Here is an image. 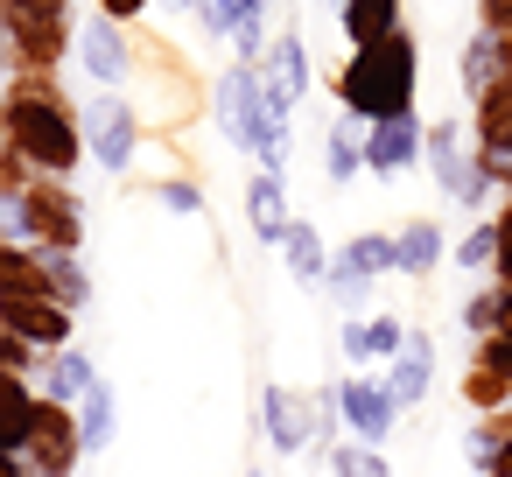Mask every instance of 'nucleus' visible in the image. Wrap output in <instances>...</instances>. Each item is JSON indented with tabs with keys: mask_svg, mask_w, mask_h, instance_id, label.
Here are the masks:
<instances>
[{
	"mask_svg": "<svg viewBox=\"0 0 512 477\" xmlns=\"http://www.w3.org/2000/svg\"><path fill=\"white\" fill-rule=\"evenodd\" d=\"M0 22H8L15 64H29V71H50V64H57V43H64V0H0Z\"/></svg>",
	"mask_w": 512,
	"mask_h": 477,
	"instance_id": "f257e3e1",
	"label": "nucleus"
},
{
	"mask_svg": "<svg viewBox=\"0 0 512 477\" xmlns=\"http://www.w3.org/2000/svg\"><path fill=\"white\" fill-rule=\"evenodd\" d=\"M351 99H358L365 113H393V106L407 99V43H393V50H372V64L351 78Z\"/></svg>",
	"mask_w": 512,
	"mask_h": 477,
	"instance_id": "f03ea898",
	"label": "nucleus"
},
{
	"mask_svg": "<svg viewBox=\"0 0 512 477\" xmlns=\"http://www.w3.org/2000/svg\"><path fill=\"white\" fill-rule=\"evenodd\" d=\"M0 323L22 344H57V351H64V330H71L57 295H0Z\"/></svg>",
	"mask_w": 512,
	"mask_h": 477,
	"instance_id": "7ed1b4c3",
	"label": "nucleus"
},
{
	"mask_svg": "<svg viewBox=\"0 0 512 477\" xmlns=\"http://www.w3.org/2000/svg\"><path fill=\"white\" fill-rule=\"evenodd\" d=\"M22 225H29L43 246H78V204H71L57 183H29V197H22Z\"/></svg>",
	"mask_w": 512,
	"mask_h": 477,
	"instance_id": "20e7f679",
	"label": "nucleus"
},
{
	"mask_svg": "<svg viewBox=\"0 0 512 477\" xmlns=\"http://www.w3.org/2000/svg\"><path fill=\"white\" fill-rule=\"evenodd\" d=\"M22 449H29V463H36L43 477H64V470L78 463V449H85V442L71 435L64 407H36V428H29V442H22Z\"/></svg>",
	"mask_w": 512,
	"mask_h": 477,
	"instance_id": "39448f33",
	"label": "nucleus"
},
{
	"mask_svg": "<svg viewBox=\"0 0 512 477\" xmlns=\"http://www.w3.org/2000/svg\"><path fill=\"white\" fill-rule=\"evenodd\" d=\"M29 428H36V400L22 393V379L8 365H0V449H22Z\"/></svg>",
	"mask_w": 512,
	"mask_h": 477,
	"instance_id": "423d86ee",
	"label": "nucleus"
},
{
	"mask_svg": "<svg viewBox=\"0 0 512 477\" xmlns=\"http://www.w3.org/2000/svg\"><path fill=\"white\" fill-rule=\"evenodd\" d=\"M92 148H99L106 169H127V155H134V120H127V106H99V113H92Z\"/></svg>",
	"mask_w": 512,
	"mask_h": 477,
	"instance_id": "0eeeda50",
	"label": "nucleus"
},
{
	"mask_svg": "<svg viewBox=\"0 0 512 477\" xmlns=\"http://www.w3.org/2000/svg\"><path fill=\"white\" fill-rule=\"evenodd\" d=\"M344 414H351V421H358L365 435H379V428L393 421V393H386V386H365V379H358V386H344Z\"/></svg>",
	"mask_w": 512,
	"mask_h": 477,
	"instance_id": "6e6552de",
	"label": "nucleus"
},
{
	"mask_svg": "<svg viewBox=\"0 0 512 477\" xmlns=\"http://www.w3.org/2000/svg\"><path fill=\"white\" fill-rule=\"evenodd\" d=\"M92 386H99V379H92V365H85L78 351H57V358H50V400H57V407H64V400H85Z\"/></svg>",
	"mask_w": 512,
	"mask_h": 477,
	"instance_id": "1a4fd4ad",
	"label": "nucleus"
},
{
	"mask_svg": "<svg viewBox=\"0 0 512 477\" xmlns=\"http://www.w3.org/2000/svg\"><path fill=\"white\" fill-rule=\"evenodd\" d=\"M386 393H393L400 407L428 393V344H421V337H407V351H400V372H393V386H386Z\"/></svg>",
	"mask_w": 512,
	"mask_h": 477,
	"instance_id": "9d476101",
	"label": "nucleus"
},
{
	"mask_svg": "<svg viewBox=\"0 0 512 477\" xmlns=\"http://www.w3.org/2000/svg\"><path fill=\"white\" fill-rule=\"evenodd\" d=\"M85 64H92V78H120V71H127V50H120V36H113L106 22L85 29Z\"/></svg>",
	"mask_w": 512,
	"mask_h": 477,
	"instance_id": "9b49d317",
	"label": "nucleus"
},
{
	"mask_svg": "<svg viewBox=\"0 0 512 477\" xmlns=\"http://www.w3.org/2000/svg\"><path fill=\"white\" fill-rule=\"evenodd\" d=\"M267 428H274V442H281V449H302V435H309V414H302L288 393H267Z\"/></svg>",
	"mask_w": 512,
	"mask_h": 477,
	"instance_id": "f8f14e48",
	"label": "nucleus"
},
{
	"mask_svg": "<svg viewBox=\"0 0 512 477\" xmlns=\"http://www.w3.org/2000/svg\"><path fill=\"white\" fill-rule=\"evenodd\" d=\"M253 232H260V239H281V232H288V211H281V183H274V176L253 183Z\"/></svg>",
	"mask_w": 512,
	"mask_h": 477,
	"instance_id": "ddd939ff",
	"label": "nucleus"
},
{
	"mask_svg": "<svg viewBox=\"0 0 512 477\" xmlns=\"http://www.w3.org/2000/svg\"><path fill=\"white\" fill-rule=\"evenodd\" d=\"M106 435H113V393H106V386H92V393H85V421H78V442H85V449H99Z\"/></svg>",
	"mask_w": 512,
	"mask_h": 477,
	"instance_id": "4468645a",
	"label": "nucleus"
},
{
	"mask_svg": "<svg viewBox=\"0 0 512 477\" xmlns=\"http://www.w3.org/2000/svg\"><path fill=\"white\" fill-rule=\"evenodd\" d=\"M407 155H414V134H407V127H400V120H393V127H379V134H372V162H379V169H400V162H407Z\"/></svg>",
	"mask_w": 512,
	"mask_h": 477,
	"instance_id": "2eb2a0df",
	"label": "nucleus"
},
{
	"mask_svg": "<svg viewBox=\"0 0 512 477\" xmlns=\"http://www.w3.org/2000/svg\"><path fill=\"white\" fill-rule=\"evenodd\" d=\"M281 239H288V260H295V274H302V281H316V267H323V246H316V232L288 225Z\"/></svg>",
	"mask_w": 512,
	"mask_h": 477,
	"instance_id": "dca6fc26",
	"label": "nucleus"
},
{
	"mask_svg": "<svg viewBox=\"0 0 512 477\" xmlns=\"http://www.w3.org/2000/svg\"><path fill=\"white\" fill-rule=\"evenodd\" d=\"M43 274H50V295L57 302H85V274L71 260H43Z\"/></svg>",
	"mask_w": 512,
	"mask_h": 477,
	"instance_id": "f3484780",
	"label": "nucleus"
},
{
	"mask_svg": "<svg viewBox=\"0 0 512 477\" xmlns=\"http://www.w3.org/2000/svg\"><path fill=\"white\" fill-rule=\"evenodd\" d=\"M400 344H407V337H400V330H393V323H365V330H358V337H351V351H372V358H393V351H400Z\"/></svg>",
	"mask_w": 512,
	"mask_h": 477,
	"instance_id": "a211bd4d",
	"label": "nucleus"
},
{
	"mask_svg": "<svg viewBox=\"0 0 512 477\" xmlns=\"http://www.w3.org/2000/svg\"><path fill=\"white\" fill-rule=\"evenodd\" d=\"M400 260H407V267H428V260H435V232H428V225H414V232L400 239Z\"/></svg>",
	"mask_w": 512,
	"mask_h": 477,
	"instance_id": "6ab92c4d",
	"label": "nucleus"
},
{
	"mask_svg": "<svg viewBox=\"0 0 512 477\" xmlns=\"http://www.w3.org/2000/svg\"><path fill=\"white\" fill-rule=\"evenodd\" d=\"M337 477H386V463L365 449H337Z\"/></svg>",
	"mask_w": 512,
	"mask_h": 477,
	"instance_id": "aec40b11",
	"label": "nucleus"
},
{
	"mask_svg": "<svg viewBox=\"0 0 512 477\" xmlns=\"http://www.w3.org/2000/svg\"><path fill=\"white\" fill-rule=\"evenodd\" d=\"M386 15H393V0H358V8H351V29H358V36H372Z\"/></svg>",
	"mask_w": 512,
	"mask_h": 477,
	"instance_id": "412c9836",
	"label": "nucleus"
},
{
	"mask_svg": "<svg viewBox=\"0 0 512 477\" xmlns=\"http://www.w3.org/2000/svg\"><path fill=\"white\" fill-rule=\"evenodd\" d=\"M204 22H211V29L232 22V29H239V0H204Z\"/></svg>",
	"mask_w": 512,
	"mask_h": 477,
	"instance_id": "4be33fe9",
	"label": "nucleus"
},
{
	"mask_svg": "<svg viewBox=\"0 0 512 477\" xmlns=\"http://www.w3.org/2000/svg\"><path fill=\"white\" fill-rule=\"evenodd\" d=\"M330 176H337V183H344V176H351V148H344V141H337V134H330Z\"/></svg>",
	"mask_w": 512,
	"mask_h": 477,
	"instance_id": "5701e85b",
	"label": "nucleus"
},
{
	"mask_svg": "<svg viewBox=\"0 0 512 477\" xmlns=\"http://www.w3.org/2000/svg\"><path fill=\"white\" fill-rule=\"evenodd\" d=\"M0 64H15V43H8V22H0Z\"/></svg>",
	"mask_w": 512,
	"mask_h": 477,
	"instance_id": "b1692460",
	"label": "nucleus"
},
{
	"mask_svg": "<svg viewBox=\"0 0 512 477\" xmlns=\"http://www.w3.org/2000/svg\"><path fill=\"white\" fill-rule=\"evenodd\" d=\"M141 8V0H106V15H134Z\"/></svg>",
	"mask_w": 512,
	"mask_h": 477,
	"instance_id": "393cba45",
	"label": "nucleus"
},
{
	"mask_svg": "<svg viewBox=\"0 0 512 477\" xmlns=\"http://www.w3.org/2000/svg\"><path fill=\"white\" fill-rule=\"evenodd\" d=\"M0 477H22V463H15L8 449H0Z\"/></svg>",
	"mask_w": 512,
	"mask_h": 477,
	"instance_id": "a878e982",
	"label": "nucleus"
},
{
	"mask_svg": "<svg viewBox=\"0 0 512 477\" xmlns=\"http://www.w3.org/2000/svg\"><path fill=\"white\" fill-rule=\"evenodd\" d=\"M0 141H8V99H0Z\"/></svg>",
	"mask_w": 512,
	"mask_h": 477,
	"instance_id": "bb28decb",
	"label": "nucleus"
}]
</instances>
